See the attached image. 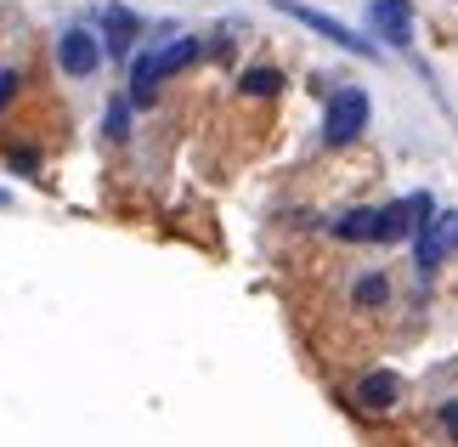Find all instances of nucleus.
Masks as SVG:
<instances>
[{"instance_id": "1", "label": "nucleus", "mask_w": 458, "mask_h": 447, "mask_svg": "<svg viewBox=\"0 0 458 447\" xmlns=\"http://www.w3.org/2000/svg\"><path fill=\"white\" fill-rule=\"evenodd\" d=\"M368 114H374V102H368L362 85H340L328 97V114H323V142L328 148H351L368 131Z\"/></svg>"}, {"instance_id": "2", "label": "nucleus", "mask_w": 458, "mask_h": 447, "mask_svg": "<svg viewBox=\"0 0 458 447\" xmlns=\"http://www.w3.org/2000/svg\"><path fill=\"white\" fill-rule=\"evenodd\" d=\"M277 6H284L294 23H306L311 34H323L328 46H340V51H357V57H379V46H368L357 29H345L340 17H328V12H311V6H301V0H277Z\"/></svg>"}, {"instance_id": "3", "label": "nucleus", "mask_w": 458, "mask_h": 447, "mask_svg": "<svg viewBox=\"0 0 458 447\" xmlns=\"http://www.w3.org/2000/svg\"><path fill=\"white\" fill-rule=\"evenodd\" d=\"M102 57H108V51H102V40L91 29H63L57 34V68L68 80H91L102 68Z\"/></svg>"}, {"instance_id": "4", "label": "nucleus", "mask_w": 458, "mask_h": 447, "mask_svg": "<svg viewBox=\"0 0 458 447\" xmlns=\"http://www.w3.org/2000/svg\"><path fill=\"white\" fill-rule=\"evenodd\" d=\"M362 408V414H391V408L402 402V374L391 368H374V374H362L357 380V397H351Z\"/></svg>"}, {"instance_id": "5", "label": "nucleus", "mask_w": 458, "mask_h": 447, "mask_svg": "<svg viewBox=\"0 0 458 447\" xmlns=\"http://www.w3.org/2000/svg\"><path fill=\"white\" fill-rule=\"evenodd\" d=\"M368 23L379 29L385 46H408L413 40V0H374V6H368Z\"/></svg>"}, {"instance_id": "6", "label": "nucleus", "mask_w": 458, "mask_h": 447, "mask_svg": "<svg viewBox=\"0 0 458 447\" xmlns=\"http://www.w3.org/2000/svg\"><path fill=\"white\" fill-rule=\"evenodd\" d=\"M136 34H142V23H136V12H131V6H102V51H108L114 63H125V57H131Z\"/></svg>"}, {"instance_id": "7", "label": "nucleus", "mask_w": 458, "mask_h": 447, "mask_svg": "<svg viewBox=\"0 0 458 447\" xmlns=\"http://www.w3.org/2000/svg\"><path fill=\"white\" fill-rule=\"evenodd\" d=\"M447 249H453V238H447V216H436V221L413 238V266H419V278H436V266L447 261Z\"/></svg>"}, {"instance_id": "8", "label": "nucleus", "mask_w": 458, "mask_h": 447, "mask_svg": "<svg viewBox=\"0 0 458 447\" xmlns=\"http://www.w3.org/2000/svg\"><path fill=\"white\" fill-rule=\"evenodd\" d=\"M334 238L345 244H379V210H351V216L334 221Z\"/></svg>"}, {"instance_id": "9", "label": "nucleus", "mask_w": 458, "mask_h": 447, "mask_svg": "<svg viewBox=\"0 0 458 447\" xmlns=\"http://www.w3.org/2000/svg\"><path fill=\"white\" fill-rule=\"evenodd\" d=\"M351 300H357V306H385V300H391V278H385V272H362L357 289H351Z\"/></svg>"}, {"instance_id": "10", "label": "nucleus", "mask_w": 458, "mask_h": 447, "mask_svg": "<svg viewBox=\"0 0 458 447\" xmlns=\"http://www.w3.org/2000/svg\"><path fill=\"white\" fill-rule=\"evenodd\" d=\"M131 108H136L131 97H114L108 102V114H102V136H108V142H125L131 136Z\"/></svg>"}, {"instance_id": "11", "label": "nucleus", "mask_w": 458, "mask_h": 447, "mask_svg": "<svg viewBox=\"0 0 458 447\" xmlns=\"http://www.w3.org/2000/svg\"><path fill=\"white\" fill-rule=\"evenodd\" d=\"M238 91L243 97H272V91H284V74H277V68H243Z\"/></svg>"}, {"instance_id": "12", "label": "nucleus", "mask_w": 458, "mask_h": 447, "mask_svg": "<svg viewBox=\"0 0 458 447\" xmlns=\"http://www.w3.org/2000/svg\"><path fill=\"white\" fill-rule=\"evenodd\" d=\"M436 419H442V431L458 442V397H447V402H442V414H436Z\"/></svg>"}, {"instance_id": "13", "label": "nucleus", "mask_w": 458, "mask_h": 447, "mask_svg": "<svg viewBox=\"0 0 458 447\" xmlns=\"http://www.w3.org/2000/svg\"><path fill=\"white\" fill-rule=\"evenodd\" d=\"M17 85H23V80H17V68H0V108L17 97Z\"/></svg>"}]
</instances>
